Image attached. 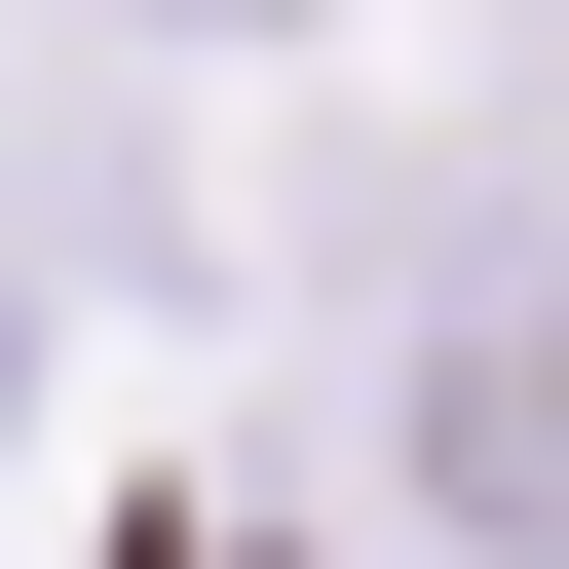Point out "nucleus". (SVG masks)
Instances as JSON below:
<instances>
[{"label":"nucleus","mask_w":569,"mask_h":569,"mask_svg":"<svg viewBox=\"0 0 569 569\" xmlns=\"http://www.w3.org/2000/svg\"><path fill=\"white\" fill-rule=\"evenodd\" d=\"M380 456L456 569H569V228H418V305H380Z\"/></svg>","instance_id":"nucleus-1"},{"label":"nucleus","mask_w":569,"mask_h":569,"mask_svg":"<svg viewBox=\"0 0 569 569\" xmlns=\"http://www.w3.org/2000/svg\"><path fill=\"white\" fill-rule=\"evenodd\" d=\"M190 39H266V0H190Z\"/></svg>","instance_id":"nucleus-2"}]
</instances>
